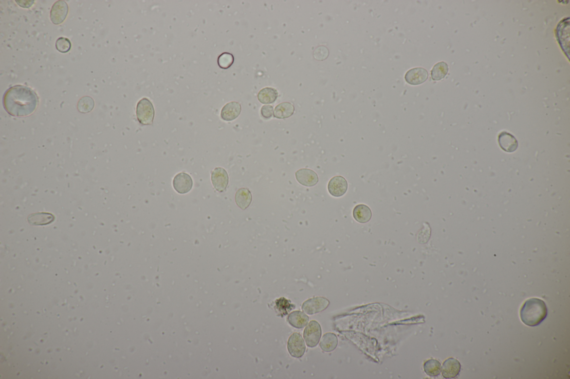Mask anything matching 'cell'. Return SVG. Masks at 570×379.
<instances>
[{"label": "cell", "instance_id": "7a4b0ae2", "mask_svg": "<svg viewBox=\"0 0 570 379\" xmlns=\"http://www.w3.org/2000/svg\"><path fill=\"white\" fill-rule=\"evenodd\" d=\"M548 314V308L545 303L537 298L527 300L520 310L522 322L526 326L532 327L537 326L544 322Z\"/></svg>", "mask_w": 570, "mask_h": 379}, {"label": "cell", "instance_id": "7c38bea8", "mask_svg": "<svg viewBox=\"0 0 570 379\" xmlns=\"http://www.w3.org/2000/svg\"><path fill=\"white\" fill-rule=\"evenodd\" d=\"M461 369V365L458 360L455 358H449L444 362L442 367L441 373L445 379H453L459 375Z\"/></svg>", "mask_w": 570, "mask_h": 379}, {"label": "cell", "instance_id": "484cf974", "mask_svg": "<svg viewBox=\"0 0 570 379\" xmlns=\"http://www.w3.org/2000/svg\"><path fill=\"white\" fill-rule=\"evenodd\" d=\"M234 63V56L231 53L224 52L218 58V64L221 69L230 68Z\"/></svg>", "mask_w": 570, "mask_h": 379}, {"label": "cell", "instance_id": "603a6c76", "mask_svg": "<svg viewBox=\"0 0 570 379\" xmlns=\"http://www.w3.org/2000/svg\"><path fill=\"white\" fill-rule=\"evenodd\" d=\"M441 363L436 359H430L425 362L424 370L429 377H436L441 372Z\"/></svg>", "mask_w": 570, "mask_h": 379}, {"label": "cell", "instance_id": "9a60e30c", "mask_svg": "<svg viewBox=\"0 0 570 379\" xmlns=\"http://www.w3.org/2000/svg\"><path fill=\"white\" fill-rule=\"evenodd\" d=\"M498 143L501 148L507 153H513L518 148V142L513 135L502 132L498 136Z\"/></svg>", "mask_w": 570, "mask_h": 379}, {"label": "cell", "instance_id": "277c9868", "mask_svg": "<svg viewBox=\"0 0 570 379\" xmlns=\"http://www.w3.org/2000/svg\"><path fill=\"white\" fill-rule=\"evenodd\" d=\"M330 304L329 301L324 297H315L306 300L302 304V310L309 315H313L327 309Z\"/></svg>", "mask_w": 570, "mask_h": 379}, {"label": "cell", "instance_id": "f546056e", "mask_svg": "<svg viewBox=\"0 0 570 379\" xmlns=\"http://www.w3.org/2000/svg\"><path fill=\"white\" fill-rule=\"evenodd\" d=\"M273 113L274 108L271 105H264L261 108V115L263 118L266 119H269L272 117Z\"/></svg>", "mask_w": 570, "mask_h": 379}, {"label": "cell", "instance_id": "8992f818", "mask_svg": "<svg viewBox=\"0 0 570 379\" xmlns=\"http://www.w3.org/2000/svg\"><path fill=\"white\" fill-rule=\"evenodd\" d=\"M288 349L290 354L294 358H300L304 355L306 346L300 334L294 333L290 336L288 343Z\"/></svg>", "mask_w": 570, "mask_h": 379}, {"label": "cell", "instance_id": "30bf717a", "mask_svg": "<svg viewBox=\"0 0 570 379\" xmlns=\"http://www.w3.org/2000/svg\"><path fill=\"white\" fill-rule=\"evenodd\" d=\"M211 180L216 190L222 192L226 189L228 184V173L224 169L217 168L212 173Z\"/></svg>", "mask_w": 570, "mask_h": 379}, {"label": "cell", "instance_id": "6da1fadb", "mask_svg": "<svg viewBox=\"0 0 570 379\" xmlns=\"http://www.w3.org/2000/svg\"><path fill=\"white\" fill-rule=\"evenodd\" d=\"M38 98L32 88L16 85L7 90L3 103L6 111L14 117H27L32 114L38 105Z\"/></svg>", "mask_w": 570, "mask_h": 379}, {"label": "cell", "instance_id": "9c48e42d", "mask_svg": "<svg viewBox=\"0 0 570 379\" xmlns=\"http://www.w3.org/2000/svg\"><path fill=\"white\" fill-rule=\"evenodd\" d=\"M328 190L332 196L339 198L347 191L348 183L344 177L336 176L332 178L328 184Z\"/></svg>", "mask_w": 570, "mask_h": 379}, {"label": "cell", "instance_id": "f1b7e54d", "mask_svg": "<svg viewBox=\"0 0 570 379\" xmlns=\"http://www.w3.org/2000/svg\"><path fill=\"white\" fill-rule=\"evenodd\" d=\"M329 50L325 46H319L313 52V57L318 61H323L329 56Z\"/></svg>", "mask_w": 570, "mask_h": 379}, {"label": "cell", "instance_id": "44dd1931", "mask_svg": "<svg viewBox=\"0 0 570 379\" xmlns=\"http://www.w3.org/2000/svg\"><path fill=\"white\" fill-rule=\"evenodd\" d=\"M294 107L290 103H282L275 107L274 117L279 119L290 118L294 114Z\"/></svg>", "mask_w": 570, "mask_h": 379}, {"label": "cell", "instance_id": "4316f807", "mask_svg": "<svg viewBox=\"0 0 570 379\" xmlns=\"http://www.w3.org/2000/svg\"><path fill=\"white\" fill-rule=\"evenodd\" d=\"M276 305L277 310L283 315H287L293 310L294 307L289 303V300L281 297L276 301Z\"/></svg>", "mask_w": 570, "mask_h": 379}, {"label": "cell", "instance_id": "52a82bcc", "mask_svg": "<svg viewBox=\"0 0 570 379\" xmlns=\"http://www.w3.org/2000/svg\"><path fill=\"white\" fill-rule=\"evenodd\" d=\"M69 7L67 3L64 1H56L53 5L50 11V19L55 25L63 23L68 14Z\"/></svg>", "mask_w": 570, "mask_h": 379}, {"label": "cell", "instance_id": "d4e9b609", "mask_svg": "<svg viewBox=\"0 0 570 379\" xmlns=\"http://www.w3.org/2000/svg\"><path fill=\"white\" fill-rule=\"evenodd\" d=\"M94 107V100L89 96H84L79 100L78 104H77V109L81 113H89Z\"/></svg>", "mask_w": 570, "mask_h": 379}, {"label": "cell", "instance_id": "8fae6325", "mask_svg": "<svg viewBox=\"0 0 570 379\" xmlns=\"http://www.w3.org/2000/svg\"><path fill=\"white\" fill-rule=\"evenodd\" d=\"M297 181L300 184L307 187L316 185L319 181L317 173L309 169H301L295 173Z\"/></svg>", "mask_w": 570, "mask_h": 379}, {"label": "cell", "instance_id": "5bb4252c", "mask_svg": "<svg viewBox=\"0 0 570 379\" xmlns=\"http://www.w3.org/2000/svg\"><path fill=\"white\" fill-rule=\"evenodd\" d=\"M241 112V106L239 103L231 102L225 105L221 111V118L224 121H231L237 118Z\"/></svg>", "mask_w": 570, "mask_h": 379}, {"label": "cell", "instance_id": "cb8c5ba5", "mask_svg": "<svg viewBox=\"0 0 570 379\" xmlns=\"http://www.w3.org/2000/svg\"><path fill=\"white\" fill-rule=\"evenodd\" d=\"M448 72V66L444 62H441L434 66L431 71L433 80L439 81L444 78Z\"/></svg>", "mask_w": 570, "mask_h": 379}, {"label": "cell", "instance_id": "2e32d148", "mask_svg": "<svg viewBox=\"0 0 570 379\" xmlns=\"http://www.w3.org/2000/svg\"><path fill=\"white\" fill-rule=\"evenodd\" d=\"M253 200L251 192L249 189L242 188L239 190L235 195V202L238 206L245 210L250 206Z\"/></svg>", "mask_w": 570, "mask_h": 379}, {"label": "cell", "instance_id": "3957f363", "mask_svg": "<svg viewBox=\"0 0 570 379\" xmlns=\"http://www.w3.org/2000/svg\"><path fill=\"white\" fill-rule=\"evenodd\" d=\"M137 117L138 121L142 125L152 124L154 118V109L153 104L148 99L143 98L138 102L137 106Z\"/></svg>", "mask_w": 570, "mask_h": 379}, {"label": "cell", "instance_id": "5b68a950", "mask_svg": "<svg viewBox=\"0 0 570 379\" xmlns=\"http://www.w3.org/2000/svg\"><path fill=\"white\" fill-rule=\"evenodd\" d=\"M321 336V328L319 323L313 320L306 327L304 337L309 347H315L319 343Z\"/></svg>", "mask_w": 570, "mask_h": 379}, {"label": "cell", "instance_id": "ba28073f", "mask_svg": "<svg viewBox=\"0 0 570 379\" xmlns=\"http://www.w3.org/2000/svg\"><path fill=\"white\" fill-rule=\"evenodd\" d=\"M173 185L174 190L177 192L184 194L191 191L193 187V181L188 174L181 172L174 177Z\"/></svg>", "mask_w": 570, "mask_h": 379}, {"label": "cell", "instance_id": "7402d4cb", "mask_svg": "<svg viewBox=\"0 0 570 379\" xmlns=\"http://www.w3.org/2000/svg\"><path fill=\"white\" fill-rule=\"evenodd\" d=\"M338 344L337 336L335 334L329 332L325 334L322 338L320 344L321 349L325 352H331L334 350Z\"/></svg>", "mask_w": 570, "mask_h": 379}, {"label": "cell", "instance_id": "ffe728a7", "mask_svg": "<svg viewBox=\"0 0 570 379\" xmlns=\"http://www.w3.org/2000/svg\"><path fill=\"white\" fill-rule=\"evenodd\" d=\"M278 93L273 87H265L259 91L257 98L259 102L263 104L274 103L277 100Z\"/></svg>", "mask_w": 570, "mask_h": 379}, {"label": "cell", "instance_id": "d6986e66", "mask_svg": "<svg viewBox=\"0 0 570 379\" xmlns=\"http://www.w3.org/2000/svg\"><path fill=\"white\" fill-rule=\"evenodd\" d=\"M353 216L356 221L364 224L370 221L372 217V212L370 208L366 205L360 204L354 208Z\"/></svg>", "mask_w": 570, "mask_h": 379}, {"label": "cell", "instance_id": "ac0fdd59", "mask_svg": "<svg viewBox=\"0 0 570 379\" xmlns=\"http://www.w3.org/2000/svg\"><path fill=\"white\" fill-rule=\"evenodd\" d=\"M288 322L294 327L302 328L307 326L309 318L305 313L300 311H294L289 315Z\"/></svg>", "mask_w": 570, "mask_h": 379}, {"label": "cell", "instance_id": "4fadbf2b", "mask_svg": "<svg viewBox=\"0 0 570 379\" xmlns=\"http://www.w3.org/2000/svg\"><path fill=\"white\" fill-rule=\"evenodd\" d=\"M428 77V73L425 69L417 68L411 69L407 72L405 79L410 85H418L424 83Z\"/></svg>", "mask_w": 570, "mask_h": 379}, {"label": "cell", "instance_id": "e0dca14e", "mask_svg": "<svg viewBox=\"0 0 570 379\" xmlns=\"http://www.w3.org/2000/svg\"><path fill=\"white\" fill-rule=\"evenodd\" d=\"M54 216L48 212H38L30 215L28 219L29 223L32 225H46L54 222Z\"/></svg>", "mask_w": 570, "mask_h": 379}, {"label": "cell", "instance_id": "83f0119b", "mask_svg": "<svg viewBox=\"0 0 570 379\" xmlns=\"http://www.w3.org/2000/svg\"><path fill=\"white\" fill-rule=\"evenodd\" d=\"M55 46L57 50L61 53H67L69 52L72 48L71 41L68 38L65 37H60L58 38L56 42Z\"/></svg>", "mask_w": 570, "mask_h": 379}]
</instances>
